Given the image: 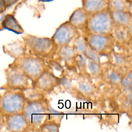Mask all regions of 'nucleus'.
I'll return each instance as SVG.
<instances>
[{
  "label": "nucleus",
  "instance_id": "f257e3e1",
  "mask_svg": "<svg viewBox=\"0 0 132 132\" xmlns=\"http://www.w3.org/2000/svg\"><path fill=\"white\" fill-rule=\"evenodd\" d=\"M9 65L22 72L30 80L31 85L45 70L52 68L44 59L28 53L14 59L13 61Z\"/></svg>",
  "mask_w": 132,
  "mask_h": 132
},
{
  "label": "nucleus",
  "instance_id": "f03ea898",
  "mask_svg": "<svg viewBox=\"0 0 132 132\" xmlns=\"http://www.w3.org/2000/svg\"><path fill=\"white\" fill-rule=\"evenodd\" d=\"M22 40L28 54L41 58L46 62L54 58L58 49L51 38L26 34L22 37Z\"/></svg>",
  "mask_w": 132,
  "mask_h": 132
},
{
  "label": "nucleus",
  "instance_id": "7ed1b4c3",
  "mask_svg": "<svg viewBox=\"0 0 132 132\" xmlns=\"http://www.w3.org/2000/svg\"><path fill=\"white\" fill-rule=\"evenodd\" d=\"M50 104L47 98L26 103L22 113L29 125L30 131H37L44 121Z\"/></svg>",
  "mask_w": 132,
  "mask_h": 132
},
{
  "label": "nucleus",
  "instance_id": "20e7f679",
  "mask_svg": "<svg viewBox=\"0 0 132 132\" xmlns=\"http://www.w3.org/2000/svg\"><path fill=\"white\" fill-rule=\"evenodd\" d=\"M114 26L110 11L106 9L89 15L84 35H104L112 33Z\"/></svg>",
  "mask_w": 132,
  "mask_h": 132
},
{
  "label": "nucleus",
  "instance_id": "39448f33",
  "mask_svg": "<svg viewBox=\"0 0 132 132\" xmlns=\"http://www.w3.org/2000/svg\"><path fill=\"white\" fill-rule=\"evenodd\" d=\"M26 103L21 90L7 89L0 95V112L4 117L22 112Z\"/></svg>",
  "mask_w": 132,
  "mask_h": 132
},
{
  "label": "nucleus",
  "instance_id": "423d86ee",
  "mask_svg": "<svg viewBox=\"0 0 132 132\" xmlns=\"http://www.w3.org/2000/svg\"><path fill=\"white\" fill-rule=\"evenodd\" d=\"M84 35L90 47L101 57H108L115 50V41L112 34Z\"/></svg>",
  "mask_w": 132,
  "mask_h": 132
},
{
  "label": "nucleus",
  "instance_id": "0eeeda50",
  "mask_svg": "<svg viewBox=\"0 0 132 132\" xmlns=\"http://www.w3.org/2000/svg\"><path fill=\"white\" fill-rule=\"evenodd\" d=\"M81 32L69 21L61 24L51 37L57 48L70 45Z\"/></svg>",
  "mask_w": 132,
  "mask_h": 132
},
{
  "label": "nucleus",
  "instance_id": "6e6552de",
  "mask_svg": "<svg viewBox=\"0 0 132 132\" xmlns=\"http://www.w3.org/2000/svg\"><path fill=\"white\" fill-rule=\"evenodd\" d=\"M111 34L115 41V46L120 51L132 55V24L128 26L114 24Z\"/></svg>",
  "mask_w": 132,
  "mask_h": 132
},
{
  "label": "nucleus",
  "instance_id": "1a4fd4ad",
  "mask_svg": "<svg viewBox=\"0 0 132 132\" xmlns=\"http://www.w3.org/2000/svg\"><path fill=\"white\" fill-rule=\"evenodd\" d=\"M60 77L56 76L53 69L50 68L45 70L31 86L47 95L60 88Z\"/></svg>",
  "mask_w": 132,
  "mask_h": 132
},
{
  "label": "nucleus",
  "instance_id": "9d476101",
  "mask_svg": "<svg viewBox=\"0 0 132 132\" xmlns=\"http://www.w3.org/2000/svg\"><path fill=\"white\" fill-rule=\"evenodd\" d=\"M5 73L6 82L3 87L5 90H22L31 86L28 78L16 68L9 65Z\"/></svg>",
  "mask_w": 132,
  "mask_h": 132
},
{
  "label": "nucleus",
  "instance_id": "9b49d317",
  "mask_svg": "<svg viewBox=\"0 0 132 132\" xmlns=\"http://www.w3.org/2000/svg\"><path fill=\"white\" fill-rule=\"evenodd\" d=\"M77 55L78 53L74 47L70 44L58 48L53 59L60 63L64 69L77 70L76 64Z\"/></svg>",
  "mask_w": 132,
  "mask_h": 132
},
{
  "label": "nucleus",
  "instance_id": "f8f14e48",
  "mask_svg": "<svg viewBox=\"0 0 132 132\" xmlns=\"http://www.w3.org/2000/svg\"><path fill=\"white\" fill-rule=\"evenodd\" d=\"M102 77L101 82L113 87L119 86L124 72L107 61L101 63Z\"/></svg>",
  "mask_w": 132,
  "mask_h": 132
},
{
  "label": "nucleus",
  "instance_id": "ddd939ff",
  "mask_svg": "<svg viewBox=\"0 0 132 132\" xmlns=\"http://www.w3.org/2000/svg\"><path fill=\"white\" fill-rule=\"evenodd\" d=\"M6 129L12 132L30 131L29 125L22 112L5 116V124Z\"/></svg>",
  "mask_w": 132,
  "mask_h": 132
},
{
  "label": "nucleus",
  "instance_id": "4468645a",
  "mask_svg": "<svg viewBox=\"0 0 132 132\" xmlns=\"http://www.w3.org/2000/svg\"><path fill=\"white\" fill-rule=\"evenodd\" d=\"M132 55L122 51L115 50L108 57V61L124 73L128 69H132Z\"/></svg>",
  "mask_w": 132,
  "mask_h": 132
},
{
  "label": "nucleus",
  "instance_id": "2eb2a0df",
  "mask_svg": "<svg viewBox=\"0 0 132 132\" xmlns=\"http://www.w3.org/2000/svg\"><path fill=\"white\" fill-rule=\"evenodd\" d=\"M89 15L81 8L75 10L70 15L69 22L81 33H84Z\"/></svg>",
  "mask_w": 132,
  "mask_h": 132
},
{
  "label": "nucleus",
  "instance_id": "dca6fc26",
  "mask_svg": "<svg viewBox=\"0 0 132 132\" xmlns=\"http://www.w3.org/2000/svg\"><path fill=\"white\" fill-rule=\"evenodd\" d=\"M3 50L5 53L14 59L27 54L26 45L23 40H18L4 45Z\"/></svg>",
  "mask_w": 132,
  "mask_h": 132
},
{
  "label": "nucleus",
  "instance_id": "f3484780",
  "mask_svg": "<svg viewBox=\"0 0 132 132\" xmlns=\"http://www.w3.org/2000/svg\"><path fill=\"white\" fill-rule=\"evenodd\" d=\"M109 0H82V8L89 14L108 9Z\"/></svg>",
  "mask_w": 132,
  "mask_h": 132
},
{
  "label": "nucleus",
  "instance_id": "a211bd4d",
  "mask_svg": "<svg viewBox=\"0 0 132 132\" xmlns=\"http://www.w3.org/2000/svg\"><path fill=\"white\" fill-rule=\"evenodd\" d=\"M110 11V10H109ZM114 25L128 26L132 24V13L127 11H110Z\"/></svg>",
  "mask_w": 132,
  "mask_h": 132
},
{
  "label": "nucleus",
  "instance_id": "6ab92c4d",
  "mask_svg": "<svg viewBox=\"0 0 132 132\" xmlns=\"http://www.w3.org/2000/svg\"><path fill=\"white\" fill-rule=\"evenodd\" d=\"M2 25L4 28L16 34H22L24 32L21 24L12 14H9L5 16Z\"/></svg>",
  "mask_w": 132,
  "mask_h": 132
},
{
  "label": "nucleus",
  "instance_id": "aec40b11",
  "mask_svg": "<svg viewBox=\"0 0 132 132\" xmlns=\"http://www.w3.org/2000/svg\"><path fill=\"white\" fill-rule=\"evenodd\" d=\"M26 102L39 101L47 98V95L38 89L30 86L21 90Z\"/></svg>",
  "mask_w": 132,
  "mask_h": 132
},
{
  "label": "nucleus",
  "instance_id": "412c9836",
  "mask_svg": "<svg viewBox=\"0 0 132 132\" xmlns=\"http://www.w3.org/2000/svg\"><path fill=\"white\" fill-rule=\"evenodd\" d=\"M101 64H98L87 58V68L89 74L93 80L99 81L100 82H101L102 77V68Z\"/></svg>",
  "mask_w": 132,
  "mask_h": 132
},
{
  "label": "nucleus",
  "instance_id": "4be33fe9",
  "mask_svg": "<svg viewBox=\"0 0 132 132\" xmlns=\"http://www.w3.org/2000/svg\"><path fill=\"white\" fill-rule=\"evenodd\" d=\"M71 44L74 47L78 54H82L84 55L88 46L86 38L82 33H81L78 36L72 41Z\"/></svg>",
  "mask_w": 132,
  "mask_h": 132
},
{
  "label": "nucleus",
  "instance_id": "5701e85b",
  "mask_svg": "<svg viewBox=\"0 0 132 132\" xmlns=\"http://www.w3.org/2000/svg\"><path fill=\"white\" fill-rule=\"evenodd\" d=\"M61 126V123L53 120H45L39 126L37 131L58 132Z\"/></svg>",
  "mask_w": 132,
  "mask_h": 132
},
{
  "label": "nucleus",
  "instance_id": "b1692460",
  "mask_svg": "<svg viewBox=\"0 0 132 132\" xmlns=\"http://www.w3.org/2000/svg\"><path fill=\"white\" fill-rule=\"evenodd\" d=\"M76 64L78 73L84 76L91 77L87 68V58L85 55L78 54L76 57Z\"/></svg>",
  "mask_w": 132,
  "mask_h": 132
},
{
  "label": "nucleus",
  "instance_id": "393cba45",
  "mask_svg": "<svg viewBox=\"0 0 132 132\" xmlns=\"http://www.w3.org/2000/svg\"><path fill=\"white\" fill-rule=\"evenodd\" d=\"M128 4L125 0H109V10L110 11H127Z\"/></svg>",
  "mask_w": 132,
  "mask_h": 132
},
{
  "label": "nucleus",
  "instance_id": "a878e982",
  "mask_svg": "<svg viewBox=\"0 0 132 132\" xmlns=\"http://www.w3.org/2000/svg\"><path fill=\"white\" fill-rule=\"evenodd\" d=\"M64 114L63 112L55 110L51 106L50 104L48 107V110L45 120H53L61 123V121L64 117Z\"/></svg>",
  "mask_w": 132,
  "mask_h": 132
},
{
  "label": "nucleus",
  "instance_id": "bb28decb",
  "mask_svg": "<svg viewBox=\"0 0 132 132\" xmlns=\"http://www.w3.org/2000/svg\"><path fill=\"white\" fill-rule=\"evenodd\" d=\"M84 55L87 59H89L98 64H101L102 63L101 61V56L90 48L89 45L86 50Z\"/></svg>",
  "mask_w": 132,
  "mask_h": 132
},
{
  "label": "nucleus",
  "instance_id": "cd10ccee",
  "mask_svg": "<svg viewBox=\"0 0 132 132\" xmlns=\"http://www.w3.org/2000/svg\"><path fill=\"white\" fill-rule=\"evenodd\" d=\"M5 124V117L0 112V129L3 128Z\"/></svg>",
  "mask_w": 132,
  "mask_h": 132
},
{
  "label": "nucleus",
  "instance_id": "c85d7f7f",
  "mask_svg": "<svg viewBox=\"0 0 132 132\" xmlns=\"http://www.w3.org/2000/svg\"><path fill=\"white\" fill-rule=\"evenodd\" d=\"M18 0H4L6 7H8L12 5V4L15 3Z\"/></svg>",
  "mask_w": 132,
  "mask_h": 132
},
{
  "label": "nucleus",
  "instance_id": "c756f323",
  "mask_svg": "<svg viewBox=\"0 0 132 132\" xmlns=\"http://www.w3.org/2000/svg\"><path fill=\"white\" fill-rule=\"evenodd\" d=\"M6 7L4 0H0V13L2 12Z\"/></svg>",
  "mask_w": 132,
  "mask_h": 132
},
{
  "label": "nucleus",
  "instance_id": "7c9ffc66",
  "mask_svg": "<svg viewBox=\"0 0 132 132\" xmlns=\"http://www.w3.org/2000/svg\"><path fill=\"white\" fill-rule=\"evenodd\" d=\"M53 0H39L40 2H49L51 1H52Z\"/></svg>",
  "mask_w": 132,
  "mask_h": 132
}]
</instances>
